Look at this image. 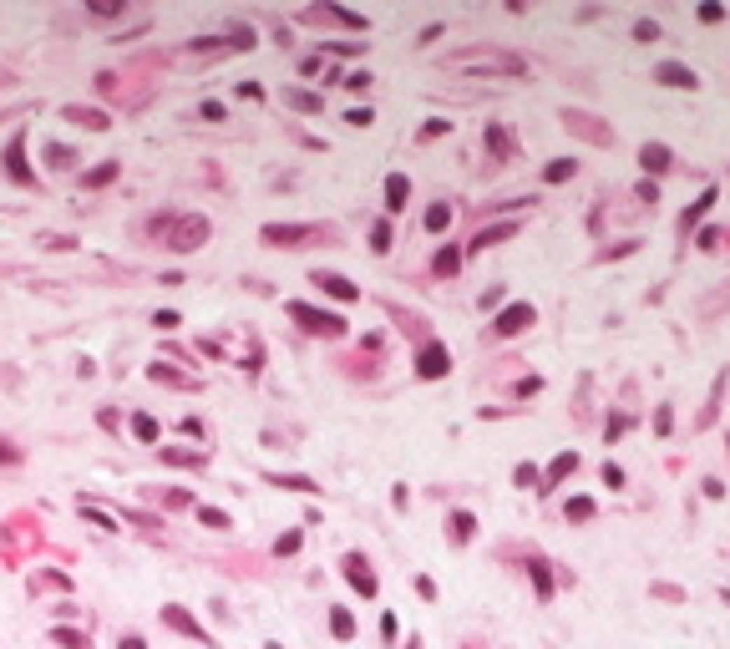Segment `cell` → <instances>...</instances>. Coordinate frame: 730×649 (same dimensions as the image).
Masks as SVG:
<instances>
[{"mask_svg": "<svg viewBox=\"0 0 730 649\" xmlns=\"http://www.w3.org/2000/svg\"><path fill=\"white\" fill-rule=\"evenodd\" d=\"M446 67H457V71H502V76H518V71H528V61L512 56V51H462V56L446 61Z\"/></svg>", "mask_w": 730, "mask_h": 649, "instance_id": "1", "label": "cell"}, {"mask_svg": "<svg viewBox=\"0 0 730 649\" xmlns=\"http://www.w3.org/2000/svg\"><path fill=\"white\" fill-rule=\"evenodd\" d=\"M208 233H213V224L203 219V213H183V219H167V249H173V254H193V249H203V244H208Z\"/></svg>", "mask_w": 730, "mask_h": 649, "instance_id": "2", "label": "cell"}, {"mask_svg": "<svg viewBox=\"0 0 730 649\" xmlns=\"http://www.w3.org/2000/svg\"><path fill=\"white\" fill-rule=\"evenodd\" d=\"M259 239L274 244V249H305L310 239H325V228L319 224H264Z\"/></svg>", "mask_w": 730, "mask_h": 649, "instance_id": "3", "label": "cell"}, {"mask_svg": "<svg viewBox=\"0 0 730 649\" xmlns=\"http://www.w3.org/2000/svg\"><path fill=\"white\" fill-rule=\"evenodd\" d=\"M289 320H299L310 335H345V320L330 315V310H315L305 299H289Z\"/></svg>", "mask_w": 730, "mask_h": 649, "instance_id": "4", "label": "cell"}, {"mask_svg": "<svg viewBox=\"0 0 730 649\" xmlns=\"http://www.w3.org/2000/svg\"><path fill=\"white\" fill-rule=\"evenodd\" d=\"M452 371V355H446V345H421V355H416V376L421 381H436V376H446Z\"/></svg>", "mask_w": 730, "mask_h": 649, "instance_id": "5", "label": "cell"}, {"mask_svg": "<svg viewBox=\"0 0 730 649\" xmlns=\"http://www.w3.org/2000/svg\"><path fill=\"white\" fill-rule=\"evenodd\" d=\"M163 624H167V629H178V634H188V639H198V644L208 649V634H203V624L193 619V614L183 609V603H163Z\"/></svg>", "mask_w": 730, "mask_h": 649, "instance_id": "6", "label": "cell"}, {"mask_svg": "<svg viewBox=\"0 0 730 649\" xmlns=\"http://www.w3.org/2000/svg\"><path fill=\"white\" fill-rule=\"evenodd\" d=\"M6 178L11 183H36V172L26 168V132H15L6 142Z\"/></svg>", "mask_w": 730, "mask_h": 649, "instance_id": "7", "label": "cell"}, {"mask_svg": "<svg viewBox=\"0 0 730 649\" xmlns=\"http://www.w3.org/2000/svg\"><path fill=\"white\" fill-rule=\"evenodd\" d=\"M532 324V305H507L497 320H492V335H518Z\"/></svg>", "mask_w": 730, "mask_h": 649, "instance_id": "8", "label": "cell"}, {"mask_svg": "<svg viewBox=\"0 0 730 649\" xmlns=\"http://www.w3.org/2000/svg\"><path fill=\"white\" fill-rule=\"evenodd\" d=\"M345 578L355 583V589H360L365 599H371V594H376V573H371V563H365V558H360V553H350V558H345Z\"/></svg>", "mask_w": 730, "mask_h": 649, "instance_id": "9", "label": "cell"}, {"mask_svg": "<svg viewBox=\"0 0 730 649\" xmlns=\"http://www.w3.org/2000/svg\"><path fill=\"white\" fill-rule=\"evenodd\" d=\"M654 81H659V86H695L700 76H695L690 67H680V61H659V67H654Z\"/></svg>", "mask_w": 730, "mask_h": 649, "instance_id": "10", "label": "cell"}, {"mask_svg": "<svg viewBox=\"0 0 730 649\" xmlns=\"http://www.w3.org/2000/svg\"><path fill=\"white\" fill-rule=\"evenodd\" d=\"M406 198H411V183H406L401 172H391V178H385V213H401Z\"/></svg>", "mask_w": 730, "mask_h": 649, "instance_id": "11", "label": "cell"}, {"mask_svg": "<svg viewBox=\"0 0 730 649\" xmlns=\"http://www.w3.org/2000/svg\"><path fill=\"white\" fill-rule=\"evenodd\" d=\"M315 285H319V289H325V294H335V299H355V294H360V289L350 285V279H345V274H325V269H319V274H315Z\"/></svg>", "mask_w": 730, "mask_h": 649, "instance_id": "12", "label": "cell"}, {"mask_svg": "<svg viewBox=\"0 0 730 649\" xmlns=\"http://www.w3.org/2000/svg\"><path fill=\"white\" fill-rule=\"evenodd\" d=\"M117 172H122V163H117V158H106V163H97L92 172H81V188H106V183L117 178Z\"/></svg>", "mask_w": 730, "mask_h": 649, "instance_id": "13", "label": "cell"}, {"mask_svg": "<svg viewBox=\"0 0 730 649\" xmlns=\"http://www.w3.org/2000/svg\"><path fill=\"white\" fill-rule=\"evenodd\" d=\"M67 122H76V127H92V132L112 127V122H106V112H97V107H67Z\"/></svg>", "mask_w": 730, "mask_h": 649, "instance_id": "14", "label": "cell"}, {"mask_svg": "<svg viewBox=\"0 0 730 649\" xmlns=\"http://www.w3.org/2000/svg\"><path fill=\"white\" fill-rule=\"evenodd\" d=\"M573 467H578V457H573V451H558V457H553V467H548V477H543V492H548V487H558V482H563Z\"/></svg>", "mask_w": 730, "mask_h": 649, "instance_id": "15", "label": "cell"}, {"mask_svg": "<svg viewBox=\"0 0 730 649\" xmlns=\"http://www.w3.org/2000/svg\"><path fill=\"white\" fill-rule=\"evenodd\" d=\"M284 107H294V112H325V97H315V92H284Z\"/></svg>", "mask_w": 730, "mask_h": 649, "instance_id": "16", "label": "cell"}, {"mask_svg": "<svg viewBox=\"0 0 730 649\" xmlns=\"http://www.w3.org/2000/svg\"><path fill=\"white\" fill-rule=\"evenodd\" d=\"M518 233V224H492V228H482L477 239H471V249H487V244H497V239H512Z\"/></svg>", "mask_w": 730, "mask_h": 649, "instance_id": "17", "label": "cell"}, {"mask_svg": "<svg viewBox=\"0 0 730 649\" xmlns=\"http://www.w3.org/2000/svg\"><path fill=\"white\" fill-rule=\"evenodd\" d=\"M163 462H173V467H203V451H188V446H163Z\"/></svg>", "mask_w": 730, "mask_h": 649, "instance_id": "18", "label": "cell"}, {"mask_svg": "<svg viewBox=\"0 0 730 649\" xmlns=\"http://www.w3.org/2000/svg\"><path fill=\"white\" fill-rule=\"evenodd\" d=\"M51 639H56V644H67V649H92V639L81 634V629H67V624H56Z\"/></svg>", "mask_w": 730, "mask_h": 649, "instance_id": "19", "label": "cell"}, {"mask_svg": "<svg viewBox=\"0 0 730 649\" xmlns=\"http://www.w3.org/2000/svg\"><path fill=\"white\" fill-rule=\"evenodd\" d=\"M644 168H654V172H664V168H670V147H659V142H644Z\"/></svg>", "mask_w": 730, "mask_h": 649, "instance_id": "20", "label": "cell"}, {"mask_svg": "<svg viewBox=\"0 0 730 649\" xmlns=\"http://www.w3.org/2000/svg\"><path fill=\"white\" fill-rule=\"evenodd\" d=\"M446 224H452V208H446V203H432V208H426V228H432V233H441Z\"/></svg>", "mask_w": 730, "mask_h": 649, "instance_id": "21", "label": "cell"}, {"mask_svg": "<svg viewBox=\"0 0 730 649\" xmlns=\"http://www.w3.org/2000/svg\"><path fill=\"white\" fill-rule=\"evenodd\" d=\"M132 431H137V442H158V421L147 416V411H137V416H132Z\"/></svg>", "mask_w": 730, "mask_h": 649, "instance_id": "22", "label": "cell"}, {"mask_svg": "<svg viewBox=\"0 0 730 649\" xmlns=\"http://www.w3.org/2000/svg\"><path fill=\"white\" fill-rule=\"evenodd\" d=\"M330 629H335V639H350L355 634V619L345 609H330Z\"/></svg>", "mask_w": 730, "mask_h": 649, "instance_id": "23", "label": "cell"}, {"mask_svg": "<svg viewBox=\"0 0 730 649\" xmlns=\"http://www.w3.org/2000/svg\"><path fill=\"white\" fill-rule=\"evenodd\" d=\"M528 568H532V583H538V599H548V594H553V578H548V563H543V558H532V563H528Z\"/></svg>", "mask_w": 730, "mask_h": 649, "instance_id": "24", "label": "cell"}, {"mask_svg": "<svg viewBox=\"0 0 730 649\" xmlns=\"http://www.w3.org/2000/svg\"><path fill=\"white\" fill-rule=\"evenodd\" d=\"M471 528H477V523H471V512H452V538H457V543H467Z\"/></svg>", "mask_w": 730, "mask_h": 649, "instance_id": "25", "label": "cell"}, {"mask_svg": "<svg viewBox=\"0 0 730 649\" xmlns=\"http://www.w3.org/2000/svg\"><path fill=\"white\" fill-rule=\"evenodd\" d=\"M568 517H573V523H588V517H593V497H573V503H568Z\"/></svg>", "mask_w": 730, "mask_h": 649, "instance_id": "26", "label": "cell"}, {"mask_svg": "<svg viewBox=\"0 0 730 649\" xmlns=\"http://www.w3.org/2000/svg\"><path fill=\"white\" fill-rule=\"evenodd\" d=\"M371 249H376V254H385V249H391V224H385V219L371 228Z\"/></svg>", "mask_w": 730, "mask_h": 649, "instance_id": "27", "label": "cell"}, {"mask_svg": "<svg viewBox=\"0 0 730 649\" xmlns=\"http://www.w3.org/2000/svg\"><path fill=\"white\" fill-rule=\"evenodd\" d=\"M269 482H274V487H289V492H319L310 477H269Z\"/></svg>", "mask_w": 730, "mask_h": 649, "instance_id": "28", "label": "cell"}, {"mask_svg": "<svg viewBox=\"0 0 730 649\" xmlns=\"http://www.w3.org/2000/svg\"><path fill=\"white\" fill-rule=\"evenodd\" d=\"M548 183H563V178H573V163L568 158H558V163H548V172H543Z\"/></svg>", "mask_w": 730, "mask_h": 649, "instance_id": "29", "label": "cell"}, {"mask_svg": "<svg viewBox=\"0 0 730 649\" xmlns=\"http://www.w3.org/2000/svg\"><path fill=\"white\" fill-rule=\"evenodd\" d=\"M46 158H51V168H71V163H76V153H71V147H56V142L46 147Z\"/></svg>", "mask_w": 730, "mask_h": 649, "instance_id": "30", "label": "cell"}, {"mask_svg": "<svg viewBox=\"0 0 730 649\" xmlns=\"http://www.w3.org/2000/svg\"><path fill=\"white\" fill-rule=\"evenodd\" d=\"M487 147H492L497 158H507V132H502V127H487Z\"/></svg>", "mask_w": 730, "mask_h": 649, "instance_id": "31", "label": "cell"}, {"mask_svg": "<svg viewBox=\"0 0 730 649\" xmlns=\"http://www.w3.org/2000/svg\"><path fill=\"white\" fill-rule=\"evenodd\" d=\"M81 517H92V523H97V528H106V533H112V528H117V523H112V517H106L102 507H92V503H81Z\"/></svg>", "mask_w": 730, "mask_h": 649, "instance_id": "32", "label": "cell"}, {"mask_svg": "<svg viewBox=\"0 0 730 649\" xmlns=\"http://www.w3.org/2000/svg\"><path fill=\"white\" fill-rule=\"evenodd\" d=\"M518 487H538V492H543V477H538V467H528V462H523V467H518Z\"/></svg>", "mask_w": 730, "mask_h": 649, "instance_id": "33", "label": "cell"}, {"mask_svg": "<svg viewBox=\"0 0 730 649\" xmlns=\"http://www.w3.org/2000/svg\"><path fill=\"white\" fill-rule=\"evenodd\" d=\"M710 203H715V193H705V198H700V203H695L690 213H684V228H690V224H700V219H705V208H710Z\"/></svg>", "mask_w": 730, "mask_h": 649, "instance_id": "34", "label": "cell"}, {"mask_svg": "<svg viewBox=\"0 0 730 649\" xmlns=\"http://www.w3.org/2000/svg\"><path fill=\"white\" fill-rule=\"evenodd\" d=\"M457 264H462V254H457V249H441V254H436V269H441V274H452Z\"/></svg>", "mask_w": 730, "mask_h": 649, "instance_id": "35", "label": "cell"}, {"mask_svg": "<svg viewBox=\"0 0 730 649\" xmlns=\"http://www.w3.org/2000/svg\"><path fill=\"white\" fill-rule=\"evenodd\" d=\"M92 15H102V20H112V15H122V6H117V0H92Z\"/></svg>", "mask_w": 730, "mask_h": 649, "instance_id": "36", "label": "cell"}, {"mask_svg": "<svg viewBox=\"0 0 730 649\" xmlns=\"http://www.w3.org/2000/svg\"><path fill=\"white\" fill-rule=\"evenodd\" d=\"M198 517L208 528H228V512H219V507H198Z\"/></svg>", "mask_w": 730, "mask_h": 649, "instance_id": "37", "label": "cell"}, {"mask_svg": "<svg viewBox=\"0 0 730 649\" xmlns=\"http://www.w3.org/2000/svg\"><path fill=\"white\" fill-rule=\"evenodd\" d=\"M654 36H659L654 20H634V41H654Z\"/></svg>", "mask_w": 730, "mask_h": 649, "instance_id": "38", "label": "cell"}, {"mask_svg": "<svg viewBox=\"0 0 730 649\" xmlns=\"http://www.w3.org/2000/svg\"><path fill=\"white\" fill-rule=\"evenodd\" d=\"M153 324H158V330H178V324H183V320H178L173 310H158V315H153Z\"/></svg>", "mask_w": 730, "mask_h": 649, "instance_id": "39", "label": "cell"}, {"mask_svg": "<svg viewBox=\"0 0 730 649\" xmlns=\"http://www.w3.org/2000/svg\"><path fill=\"white\" fill-rule=\"evenodd\" d=\"M345 122H350V127H371V122H376V112H371V107H355Z\"/></svg>", "mask_w": 730, "mask_h": 649, "instance_id": "40", "label": "cell"}, {"mask_svg": "<svg viewBox=\"0 0 730 649\" xmlns=\"http://www.w3.org/2000/svg\"><path fill=\"white\" fill-rule=\"evenodd\" d=\"M294 548H299V533H284V538L274 543V553H279V558H284V553H294Z\"/></svg>", "mask_w": 730, "mask_h": 649, "instance_id": "41", "label": "cell"}, {"mask_svg": "<svg viewBox=\"0 0 730 649\" xmlns=\"http://www.w3.org/2000/svg\"><path fill=\"white\" fill-rule=\"evenodd\" d=\"M345 86H350V92H365V86H371V71H350Z\"/></svg>", "mask_w": 730, "mask_h": 649, "instance_id": "42", "label": "cell"}, {"mask_svg": "<svg viewBox=\"0 0 730 649\" xmlns=\"http://www.w3.org/2000/svg\"><path fill=\"white\" fill-rule=\"evenodd\" d=\"M0 462H20V451H15V446H11L6 437H0Z\"/></svg>", "mask_w": 730, "mask_h": 649, "instance_id": "43", "label": "cell"}, {"mask_svg": "<svg viewBox=\"0 0 730 649\" xmlns=\"http://www.w3.org/2000/svg\"><path fill=\"white\" fill-rule=\"evenodd\" d=\"M117 649H147V644H142L137 634H127V639H117Z\"/></svg>", "mask_w": 730, "mask_h": 649, "instance_id": "44", "label": "cell"}]
</instances>
